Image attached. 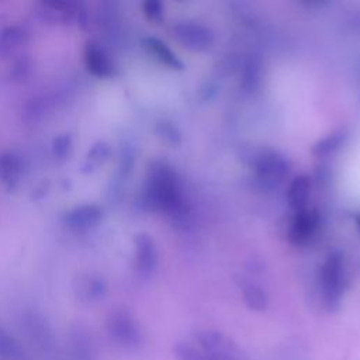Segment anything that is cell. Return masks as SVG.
I'll return each mask as SVG.
<instances>
[{"label":"cell","instance_id":"8","mask_svg":"<svg viewBox=\"0 0 360 360\" xmlns=\"http://www.w3.org/2000/svg\"><path fill=\"white\" fill-rule=\"evenodd\" d=\"M318 225L319 214L316 210L304 208L297 211L288 231V238L294 245H302L312 238Z\"/></svg>","mask_w":360,"mask_h":360},{"label":"cell","instance_id":"14","mask_svg":"<svg viewBox=\"0 0 360 360\" xmlns=\"http://www.w3.org/2000/svg\"><path fill=\"white\" fill-rule=\"evenodd\" d=\"M243 300L246 305L253 311H263L267 307V295L262 287L257 284L248 283L242 288Z\"/></svg>","mask_w":360,"mask_h":360},{"label":"cell","instance_id":"6","mask_svg":"<svg viewBox=\"0 0 360 360\" xmlns=\"http://www.w3.org/2000/svg\"><path fill=\"white\" fill-rule=\"evenodd\" d=\"M136 269L142 277H150L158 266V249L150 235L141 232L134 239Z\"/></svg>","mask_w":360,"mask_h":360},{"label":"cell","instance_id":"17","mask_svg":"<svg viewBox=\"0 0 360 360\" xmlns=\"http://www.w3.org/2000/svg\"><path fill=\"white\" fill-rule=\"evenodd\" d=\"M346 27H347V30H349L353 35L360 37V11L353 13V14L347 18Z\"/></svg>","mask_w":360,"mask_h":360},{"label":"cell","instance_id":"16","mask_svg":"<svg viewBox=\"0 0 360 360\" xmlns=\"http://www.w3.org/2000/svg\"><path fill=\"white\" fill-rule=\"evenodd\" d=\"M143 11H145V15L153 22H160L163 20V6L160 1H156V0L146 1L143 4Z\"/></svg>","mask_w":360,"mask_h":360},{"label":"cell","instance_id":"15","mask_svg":"<svg viewBox=\"0 0 360 360\" xmlns=\"http://www.w3.org/2000/svg\"><path fill=\"white\" fill-rule=\"evenodd\" d=\"M174 356L177 360H215L211 356H208L205 352H202L201 349H197L195 346L186 343V342H180L174 346L173 349Z\"/></svg>","mask_w":360,"mask_h":360},{"label":"cell","instance_id":"1","mask_svg":"<svg viewBox=\"0 0 360 360\" xmlns=\"http://www.w3.org/2000/svg\"><path fill=\"white\" fill-rule=\"evenodd\" d=\"M145 202L153 210L163 211L177 222H184L188 214L181 195L179 177L165 162L150 165L145 187Z\"/></svg>","mask_w":360,"mask_h":360},{"label":"cell","instance_id":"10","mask_svg":"<svg viewBox=\"0 0 360 360\" xmlns=\"http://www.w3.org/2000/svg\"><path fill=\"white\" fill-rule=\"evenodd\" d=\"M143 45L149 51V53L153 55L166 68L173 69V70H181L184 68L183 62L177 58V55L160 39L148 37L143 39Z\"/></svg>","mask_w":360,"mask_h":360},{"label":"cell","instance_id":"7","mask_svg":"<svg viewBox=\"0 0 360 360\" xmlns=\"http://www.w3.org/2000/svg\"><path fill=\"white\" fill-rule=\"evenodd\" d=\"M111 333L125 347H138L142 343V333L138 323L127 312H117L111 319Z\"/></svg>","mask_w":360,"mask_h":360},{"label":"cell","instance_id":"11","mask_svg":"<svg viewBox=\"0 0 360 360\" xmlns=\"http://www.w3.org/2000/svg\"><path fill=\"white\" fill-rule=\"evenodd\" d=\"M311 193V179L307 174L297 176L287 191V200L290 207L297 212L305 208Z\"/></svg>","mask_w":360,"mask_h":360},{"label":"cell","instance_id":"2","mask_svg":"<svg viewBox=\"0 0 360 360\" xmlns=\"http://www.w3.org/2000/svg\"><path fill=\"white\" fill-rule=\"evenodd\" d=\"M319 288L322 304L328 311L339 308L345 290L343 255L338 250L330 252L319 270Z\"/></svg>","mask_w":360,"mask_h":360},{"label":"cell","instance_id":"5","mask_svg":"<svg viewBox=\"0 0 360 360\" xmlns=\"http://www.w3.org/2000/svg\"><path fill=\"white\" fill-rule=\"evenodd\" d=\"M173 37L187 49L204 52L214 44V32L204 24L195 21H180L172 28Z\"/></svg>","mask_w":360,"mask_h":360},{"label":"cell","instance_id":"3","mask_svg":"<svg viewBox=\"0 0 360 360\" xmlns=\"http://www.w3.org/2000/svg\"><path fill=\"white\" fill-rule=\"evenodd\" d=\"M291 169L290 160L277 150H262L253 159V170L259 183L267 188L284 181Z\"/></svg>","mask_w":360,"mask_h":360},{"label":"cell","instance_id":"12","mask_svg":"<svg viewBox=\"0 0 360 360\" xmlns=\"http://www.w3.org/2000/svg\"><path fill=\"white\" fill-rule=\"evenodd\" d=\"M345 138H346L345 131H342V129L335 131V132L323 136L322 139H319L312 146V153L315 156H318V158L329 156V155H332L333 152H336L342 146V143L345 142Z\"/></svg>","mask_w":360,"mask_h":360},{"label":"cell","instance_id":"18","mask_svg":"<svg viewBox=\"0 0 360 360\" xmlns=\"http://www.w3.org/2000/svg\"><path fill=\"white\" fill-rule=\"evenodd\" d=\"M356 225H357V229L360 232V214L356 217Z\"/></svg>","mask_w":360,"mask_h":360},{"label":"cell","instance_id":"9","mask_svg":"<svg viewBox=\"0 0 360 360\" xmlns=\"http://www.w3.org/2000/svg\"><path fill=\"white\" fill-rule=\"evenodd\" d=\"M263 80V63L259 56H248L240 68V87L246 93L256 91Z\"/></svg>","mask_w":360,"mask_h":360},{"label":"cell","instance_id":"4","mask_svg":"<svg viewBox=\"0 0 360 360\" xmlns=\"http://www.w3.org/2000/svg\"><path fill=\"white\" fill-rule=\"evenodd\" d=\"M200 349L215 360H249L246 353L228 336L217 330H200L195 333Z\"/></svg>","mask_w":360,"mask_h":360},{"label":"cell","instance_id":"13","mask_svg":"<svg viewBox=\"0 0 360 360\" xmlns=\"http://www.w3.org/2000/svg\"><path fill=\"white\" fill-rule=\"evenodd\" d=\"M155 132L158 138L169 146H179L181 143V132L170 120H159L155 125Z\"/></svg>","mask_w":360,"mask_h":360}]
</instances>
